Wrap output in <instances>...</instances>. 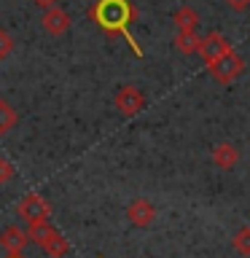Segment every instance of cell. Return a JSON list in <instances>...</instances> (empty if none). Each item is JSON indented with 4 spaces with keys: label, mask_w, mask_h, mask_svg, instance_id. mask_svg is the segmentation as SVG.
<instances>
[{
    "label": "cell",
    "mask_w": 250,
    "mask_h": 258,
    "mask_svg": "<svg viewBox=\"0 0 250 258\" xmlns=\"http://www.w3.org/2000/svg\"><path fill=\"white\" fill-rule=\"evenodd\" d=\"M89 16L100 24L102 32H108V35H124L129 40V46L135 48V54L140 56V46L135 43L132 32H129V24L137 19V8L129 3V0H97L92 6V11Z\"/></svg>",
    "instance_id": "1"
},
{
    "label": "cell",
    "mask_w": 250,
    "mask_h": 258,
    "mask_svg": "<svg viewBox=\"0 0 250 258\" xmlns=\"http://www.w3.org/2000/svg\"><path fill=\"white\" fill-rule=\"evenodd\" d=\"M27 237L35 242V245L43 250L46 255L51 258H62L68 255V239L62 237L54 226H48V221H38V223H30L27 229Z\"/></svg>",
    "instance_id": "2"
},
{
    "label": "cell",
    "mask_w": 250,
    "mask_h": 258,
    "mask_svg": "<svg viewBox=\"0 0 250 258\" xmlns=\"http://www.w3.org/2000/svg\"><path fill=\"white\" fill-rule=\"evenodd\" d=\"M245 68H247V62L231 48V51L223 54L221 59H215L213 64H207V73L218 81V84L229 86V84H234V81L242 76V73H245Z\"/></svg>",
    "instance_id": "3"
},
{
    "label": "cell",
    "mask_w": 250,
    "mask_h": 258,
    "mask_svg": "<svg viewBox=\"0 0 250 258\" xmlns=\"http://www.w3.org/2000/svg\"><path fill=\"white\" fill-rule=\"evenodd\" d=\"M113 105L121 116H137L145 108V94L137 86H121L113 97Z\"/></svg>",
    "instance_id": "4"
},
{
    "label": "cell",
    "mask_w": 250,
    "mask_h": 258,
    "mask_svg": "<svg viewBox=\"0 0 250 258\" xmlns=\"http://www.w3.org/2000/svg\"><path fill=\"white\" fill-rule=\"evenodd\" d=\"M231 51V43L226 40V35H221V32H207L205 38H202L199 43V56L205 59V64H213L215 59H221L223 54Z\"/></svg>",
    "instance_id": "5"
},
{
    "label": "cell",
    "mask_w": 250,
    "mask_h": 258,
    "mask_svg": "<svg viewBox=\"0 0 250 258\" xmlns=\"http://www.w3.org/2000/svg\"><path fill=\"white\" fill-rule=\"evenodd\" d=\"M16 213H19V218H24L27 223H38V221H48V213H51V207H48V202H46L43 197H38V194H30V197H24V199L19 202Z\"/></svg>",
    "instance_id": "6"
},
{
    "label": "cell",
    "mask_w": 250,
    "mask_h": 258,
    "mask_svg": "<svg viewBox=\"0 0 250 258\" xmlns=\"http://www.w3.org/2000/svg\"><path fill=\"white\" fill-rule=\"evenodd\" d=\"M127 218L132 226H137V229H148V226L156 221V207H153L145 197H137L132 205L127 207Z\"/></svg>",
    "instance_id": "7"
},
{
    "label": "cell",
    "mask_w": 250,
    "mask_h": 258,
    "mask_svg": "<svg viewBox=\"0 0 250 258\" xmlns=\"http://www.w3.org/2000/svg\"><path fill=\"white\" fill-rule=\"evenodd\" d=\"M40 27H43V32H48V35L59 38V35H65V32L70 30V16L65 14L59 6H51V8H46V11H43Z\"/></svg>",
    "instance_id": "8"
},
{
    "label": "cell",
    "mask_w": 250,
    "mask_h": 258,
    "mask_svg": "<svg viewBox=\"0 0 250 258\" xmlns=\"http://www.w3.org/2000/svg\"><path fill=\"white\" fill-rule=\"evenodd\" d=\"M27 231H22L19 226H8V229H3V234H0V247L6 250L8 255H19L24 247H27Z\"/></svg>",
    "instance_id": "9"
},
{
    "label": "cell",
    "mask_w": 250,
    "mask_h": 258,
    "mask_svg": "<svg viewBox=\"0 0 250 258\" xmlns=\"http://www.w3.org/2000/svg\"><path fill=\"white\" fill-rule=\"evenodd\" d=\"M213 164L218 169H234L239 164V151L231 143H221L213 148Z\"/></svg>",
    "instance_id": "10"
},
{
    "label": "cell",
    "mask_w": 250,
    "mask_h": 258,
    "mask_svg": "<svg viewBox=\"0 0 250 258\" xmlns=\"http://www.w3.org/2000/svg\"><path fill=\"white\" fill-rule=\"evenodd\" d=\"M199 43H202V35H197V30H177L175 35V48L185 56L197 54L199 51Z\"/></svg>",
    "instance_id": "11"
},
{
    "label": "cell",
    "mask_w": 250,
    "mask_h": 258,
    "mask_svg": "<svg viewBox=\"0 0 250 258\" xmlns=\"http://www.w3.org/2000/svg\"><path fill=\"white\" fill-rule=\"evenodd\" d=\"M172 22H175L177 30H197L199 27V14L194 6H180L172 14Z\"/></svg>",
    "instance_id": "12"
},
{
    "label": "cell",
    "mask_w": 250,
    "mask_h": 258,
    "mask_svg": "<svg viewBox=\"0 0 250 258\" xmlns=\"http://www.w3.org/2000/svg\"><path fill=\"white\" fill-rule=\"evenodd\" d=\"M231 247H234V253H239L242 258H250V226H242V229L234 234Z\"/></svg>",
    "instance_id": "13"
},
{
    "label": "cell",
    "mask_w": 250,
    "mask_h": 258,
    "mask_svg": "<svg viewBox=\"0 0 250 258\" xmlns=\"http://www.w3.org/2000/svg\"><path fill=\"white\" fill-rule=\"evenodd\" d=\"M14 126H16V110L0 100V135H8Z\"/></svg>",
    "instance_id": "14"
},
{
    "label": "cell",
    "mask_w": 250,
    "mask_h": 258,
    "mask_svg": "<svg viewBox=\"0 0 250 258\" xmlns=\"http://www.w3.org/2000/svg\"><path fill=\"white\" fill-rule=\"evenodd\" d=\"M14 38L8 35V32L0 27V59H6V56H11V51H14Z\"/></svg>",
    "instance_id": "15"
},
{
    "label": "cell",
    "mask_w": 250,
    "mask_h": 258,
    "mask_svg": "<svg viewBox=\"0 0 250 258\" xmlns=\"http://www.w3.org/2000/svg\"><path fill=\"white\" fill-rule=\"evenodd\" d=\"M14 177H16V169H14V164H11L8 159L0 156V185H3V183H11Z\"/></svg>",
    "instance_id": "16"
},
{
    "label": "cell",
    "mask_w": 250,
    "mask_h": 258,
    "mask_svg": "<svg viewBox=\"0 0 250 258\" xmlns=\"http://www.w3.org/2000/svg\"><path fill=\"white\" fill-rule=\"evenodd\" d=\"M226 6L231 8V11H245V8H250V0H223Z\"/></svg>",
    "instance_id": "17"
},
{
    "label": "cell",
    "mask_w": 250,
    "mask_h": 258,
    "mask_svg": "<svg viewBox=\"0 0 250 258\" xmlns=\"http://www.w3.org/2000/svg\"><path fill=\"white\" fill-rule=\"evenodd\" d=\"M35 3H38V6H40V8H43V11H46V8L56 6V0H35Z\"/></svg>",
    "instance_id": "18"
},
{
    "label": "cell",
    "mask_w": 250,
    "mask_h": 258,
    "mask_svg": "<svg viewBox=\"0 0 250 258\" xmlns=\"http://www.w3.org/2000/svg\"><path fill=\"white\" fill-rule=\"evenodd\" d=\"M11 258H19V255H11Z\"/></svg>",
    "instance_id": "19"
}]
</instances>
